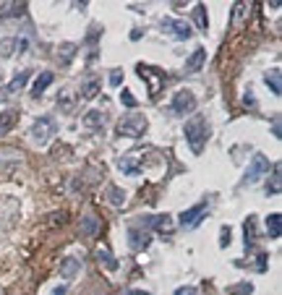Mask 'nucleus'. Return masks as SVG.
Listing matches in <instances>:
<instances>
[{
    "label": "nucleus",
    "instance_id": "1",
    "mask_svg": "<svg viewBox=\"0 0 282 295\" xmlns=\"http://www.w3.org/2000/svg\"><path fill=\"white\" fill-rule=\"evenodd\" d=\"M186 141L191 144V152L194 154H201L204 144H206V136H209V126L204 118H194V121L186 123Z\"/></svg>",
    "mask_w": 282,
    "mask_h": 295
},
{
    "label": "nucleus",
    "instance_id": "2",
    "mask_svg": "<svg viewBox=\"0 0 282 295\" xmlns=\"http://www.w3.org/2000/svg\"><path fill=\"white\" fill-rule=\"evenodd\" d=\"M147 131V118L144 115H128L118 123V136H128V139H139Z\"/></svg>",
    "mask_w": 282,
    "mask_h": 295
},
{
    "label": "nucleus",
    "instance_id": "3",
    "mask_svg": "<svg viewBox=\"0 0 282 295\" xmlns=\"http://www.w3.org/2000/svg\"><path fill=\"white\" fill-rule=\"evenodd\" d=\"M52 133H55V121H52V118H40V121L34 123V128H32V139L40 146L47 144L52 139Z\"/></svg>",
    "mask_w": 282,
    "mask_h": 295
},
{
    "label": "nucleus",
    "instance_id": "4",
    "mask_svg": "<svg viewBox=\"0 0 282 295\" xmlns=\"http://www.w3.org/2000/svg\"><path fill=\"white\" fill-rule=\"evenodd\" d=\"M267 172H269V160L264 154H253L248 170H245L243 183H256V180H261V175H267Z\"/></svg>",
    "mask_w": 282,
    "mask_h": 295
},
{
    "label": "nucleus",
    "instance_id": "5",
    "mask_svg": "<svg viewBox=\"0 0 282 295\" xmlns=\"http://www.w3.org/2000/svg\"><path fill=\"white\" fill-rule=\"evenodd\" d=\"M172 110L178 115H186V113H194L196 110V97L191 89H180L175 97H172Z\"/></svg>",
    "mask_w": 282,
    "mask_h": 295
},
{
    "label": "nucleus",
    "instance_id": "6",
    "mask_svg": "<svg viewBox=\"0 0 282 295\" xmlns=\"http://www.w3.org/2000/svg\"><path fill=\"white\" fill-rule=\"evenodd\" d=\"M162 29H167L175 40H188L194 29H191V24L183 21V18H162Z\"/></svg>",
    "mask_w": 282,
    "mask_h": 295
},
{
    "label": "nucleus",
    "instance_id": "7",
    "mask_svg": "<svg viewBox=\"0 0 282 295\" xmlns=\"http://www.w3.org/2000/svg\"><path fill=\"white\" fill-rule=\"evenodd\" d=\"M206 214V204H196V207H191L186 209L183 214H180V227H196L199 222H201V217Z\"/></svg>",
    "mask_w": 282,
    "mask_h": 295
},
{
    "label": "nucleus",
    "instance_id": "8",
    "mask_svg": "<svg viewBox=\"0 0 282 295\" xmlns=\"http://www.w3.org/2000/svg\"><path fill=\"white\" fill-rule=\"evenodd\" d=\"M204 60H206V50H204V47H196V50H194V55H191V58L186 60V71H188V73L201 71Z\"/></svg>",
    "mask_w": 282,
    "mask_h": 295
},
{
    "label": "nucleus",
    "instance_id": "9",
    "mask_svg": "<svg viewBox=\"0 0 282 295\" xmlns=\"http://www.w3.org/2000/svg\"><path fill=\"white\" fill-rule=\"evenodd\" d=\"M128 238H131L128 243H131L133 251H141V248L149 246V233H141V230H136V227L128 230Z\"/></svg>",
    "mask_w": 282,
    "mask_h": 295
},
{
    "label": "nucleus",
    "instance_id": "10",
    "mask_svg": "<svg viewBox=\"0 0 282 295\" xmlns=\"http://www.w3.org/2000/svg\"><path fill=\"white\" fill-rule=\"evenodd\" d=\"M267 233H269V238H275V241H277L280 233H282V214L275 211V214L267 217Z\"/></svg>",
    "mask_w": 282,
    "mask_h": 295
},
{
    "label": "nucleus",
    "instance_id": "11",
    "mask_svg": "<svg viewBox=\"0 0 282 295\" xmlns=\"http://www.w3.org/2000/svg\"><path fill=\"white\" fill-rule=\"evenodd\" d=\"M280 79H282V73H280V68H272L269 73H267V86L275 91V94H282V84H280Z\"/></svg>",
    "mask_w": 282,
    "mask_h": 295
},
{
    "label": "nucleus",
    "instance_id": "12",
    "mask_svg": "<svg viewBox=\"0 0 282 295\" xmlns=\"http://www.w3.org/2000/svg\"><path fill=\"white\" fill-rule=\"evenodd\" d=\"M52 84V73L50 71H44V73H40L37 76V81H34V97H40L44 89H47Z\"/></svg>",
    "mask_w": 282,
    "mask_h": 295
},
{
    "label": "nucleus",
    "instance_id": "13",
    "mask_svg": "<svg viewBox=\"0 0 282 295\" xmlns=\"http://www.w3.org/2000/svg\"><path fill=\"white\" fill-rule=\"evenodd\" d=\"M24 3H5L3 8H0V18H5V16H21L24 13Z\"/></svg>",
    "mask_w": 282,
    "mask_h": 295
},
{
    "label": "nucleus",
    "instance_id": "14",
    "mask_svg": "<svg viewBox=\"0 0 282 295\" xmlns=\"http://www.w3.org/2000/svg\"><path fill=\"white\" fill-rule=\"evenodd\" d=\"M26 79H29V71H21V73H16V76H13V81H11V84H8V91H11V94H13V91H19L24 84H26Z\"/></svg>",
    "mask_w": 282,
    "mask_h": 295
},
{
    "label": "nucleus",
    "instance_id": "15",
    "mask_svg": "<svg viewBox=\"0 0 282 295\" xmlns=\"http://www.w3.org/2000/svg\"><path fill=\"white\" fill-rule=\"evenodd\" d=\"M107 193H110V201H113L115 207H123L125 204V191H121L118 186H110V188H107Z\"/></svg>",
    "mask_w": 282,
    "mask_h": 295
},
{
    "label": "nucleus",
    "instance_id": "16",
    "mask_svg": "<svg viewBox=\"0 0 282 295\" xmlns=\"http://www.w3.org/2000/svg\"><path fill=\"white\" fill-rule=\"evenodd\" d=\"M84 123H86V126H102V123H105V115L97 113V110H92V113L84 118Z\"/></svg>",
    "mask_w": 282,
    "mask_h": 295
},
{
    "label": "nucleus",
    "instance_id": "17",
    "mask_svg": "<svg viewBox=\"0 0 282 295\" xmlns=\"http://www.w3.org/2000/svg\"><path fill=\"white\" fill-rule=\"evenodd\" d=\"M13 126V113H0V136Z\"/></svg>",
    "mask_w": 282,
    "mask_h": 295
},
{
    "label": "nucleus",
    "instance_id": "18",
    "mask_svg": "<svg viewBox=\"0 0 282 295\" xmlns=\"http://www.w3.org/2000/svg\"><path fill=\"white\" fill-rule=\"evenodd\" d=\"M118 168H121L123 172H128V175H139V172H141V170L136 168V165H133L131 160H118Z\"/></svg>",
    "mask_w": 282,
    "mask_h": 295
},
{
    "label": "nucleus",
    "instance_id": "19",
    "mask_svg": "<svg viewBox=\"0 0 282 295\" xmlns=\"http://www.w3.org/2000/svg\"><path fill=\"white\" fill-rule=\"evenodd\" d=\"M194 13H196V21H199V29L206 32V13H204V5L199 3V5L194 8Z\"/></svg>",
    "mask_w": 282,
    "mask_h": 295
},
{
    "label": "nucleus",
    "instance_id": "20",
    "mask_svg": "<svg viewBox=\"0 0 282 295\" xmlns=\"http://www.w3.org/2000/svg\"><path fill=\"white\" fill-rule=\"evenodd\" d=\"M253 235H256V222H253V217L245 219V246L253 241Z\"/></svg>",
    "mask_w": 282,
    "mask_h": 295
},
{
    "label": "nucleus",
    "instance_id": "21",
    "mask_svg": "<svg viewBox=\"0 0 282 295\" xmlns=\"http://www.w3.org/2000/svg\"><path fill=\"white\" fill-rule=\"evenodd\" d=\"M97 259H99V264H107V266H110V269H115V266H118V261L113 259V256L110 253H107V251H97Z\"/></svg>",
    "mask_w": 282,
    "mask_h": 295
},
{
    "label": "nucleus",
    "instance_id": "22",
    "mask_svg": "<svg viewBox=\"0 0 282 295\" xmlns=\"http://www.w3.org/2000/svg\"><path fill=\"white\" fill-rule=\"evenodd\" d=\"M74 52H76V44H63L60 63H71V58H74Z\"/></svg>",
    "mask_w": 282,
    "mask_h": 295
},
{
    "label": "nucleus",
    "instance_id": "23",
    "mask_svg": "<svg viewBox=\"0 0 282 295\" xmlns=\"http://www.w3.org/2000/svg\"><path fill=\"white\" fill-rule=\"evenodd\" d=\"M121 102H123L125 107H136V97L131 94L128 89H123V91H121Z\"/></svg>",
    "mask_w": 282,
    "mask_h": 295
},
{
    "label": "nucleus",
    "instance_id": "24",
    "mask_svg": "<svg viewBox=\"0 0 282 295\" xmlns=\"http://www.w3.org/2000/svg\"><path fill=\"white\" fill-rule=\"evenodd\" d=\"M97 89H99L97 81H89V84L84 86V94H81V97H84V99H92V97L97 94Z\"/></svg>",
    "mask_w": 282,
    "mask_h": 295
},
{
    "label": "nucleus",
    "instance_id": "25",
    "mask_svg": "<svg viewBox=\"0 0 282 295\" xmlns=\"http://www.w3.org/2000/svg\"><path fill=\"white\" fill-rule=\"evenodd\" d=\"M11 47H16V42L13 40H3V42H0V55H5V58H8V55L13 52Z\"/></svg>",
    "mask_w": 282,
    "mask_h": 295
},
{
    "label": "nucleus",
    "instance_id": "26",
    "mask_svg": "<svg viewBox=\"0 0 282 295\" xmlns=\"http://www.w3.org/2000/svg\"><path fill=\"white\" fill-rule=\"evenodd\" d=\"M269 193H280V168H275V178H272V186H267Z\"/></svg>",
    "mask_w": 282,
    "mask_h": 295
},
{
    "label": "nucleus",
    "instance_id": "27",
    "mask_svg": "<svg viewBox=\"0 0 282 295\" xmlns=\"http://www.w3.org/2000/svg\"><path fill=\"white\" fill-rule=\"evenodd\" d=\"M74 272H76V261H74V259H68L66 266H63V274H66V277H71Z\"/></svg>",
    "mask_w": 282,
    "mask_h": 295
},
{
    "label": "nucleus",
    "instance_id": "28",
    "mask_svg": "<svg viewBox=\"0 0 282 295\" xmlns=\"http://www.w3.org/2000/svg\"><path fill=\"white\" fill-rule=\"evenodd\" d=\"M94 227H97V219H94V217H86L84 230H86V233H94Z\"/></svg>",
    "mask_w": 282,
    "mask_h": 295
},
{
    "label": "nucleus",
    "instance_id": "29",
    "mask_svg": "<svg viewBox=\"0 0 282 295\" xmlns=\"http://www.w3.org/2000/svg\"><path fill=\"white\" fill-rule=\"evenodd\" d=\"M175 295H196V288H178Z\"/></svg>",
    "mask_w": 282,
    "mask_h": 295
},
{
    "label": "nucleus",
    "instance_id": "30",
    "mask_svg": "<svg viewBox=\"0 0 282 295\" xmlns=\"http://www.w3.org/2000/svg\"><path fill=\"white\" fill-rule=\"evenodd\" d=\"M110 84H113V86H118V84H121V71H115L113 76H110Z\"/></svg>",
    "mask_w": 282,
    "mask_h": 295
},
{
    "label": "nucleus",
    "instance_id": "31",
    "mask_svg": "<svg viewBox=\"0 0 282 295\" xmlns=\"http://www.w3.org/2000/svg\"><path fill=\"white\" fill-rule=\"evenodd\" d=\"M227 243H230V227L222 230V246H227Z\"/></svg>",
    "mask_w": 282,
    "mask_h": 295
},
{
    "label": "nucleus",
    "instance_id": "32",
    "mask_svg": "<svg viewBox=\"0 0 282 295\" xmlns=\"http://www.w3.org/2000/svg\"><path fill=\"white\" fill-rule=\"evenodd\" d=\"M52 295H66V288L60 285V288H55V290H52Z\"/></svg>",
    "mask_w": 282,
    "mask_h": 295
},
{
    "label": "nucleus",
    "instance_id": "33",
    "mask_svg": "<svg viewBox=\"0 0 282 295\" xmlns=\"http://www.w3.org/2000/svg\"><path fill=\"white\" fill-rule=\"evenodd\" d=\"M131 295H149V293H139V290H136V293H131Z\"/></svg>",
    "mask_w": 282,
    "mask_h": 295
},
{
    "label": "nucleus",
    "instance_id": "34",
    "mask_svg": "<svg viewBox=\"0 0 282 295\" xmlns=\"http://www.w3.org/2000/svg\"><path fill=\"white\" fill-rule=\"evenodd\" d=\"M0 81H3V73H0Z\"/></svg>",
    "mask_w": 282,
    "mask_h": 295
}]
</instances>
